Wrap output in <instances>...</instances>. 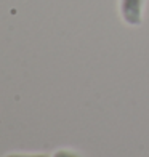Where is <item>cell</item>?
I'll use <instances>...</instances> for the list:
<instances>
[{
	"mask_svg": "<svg viewBox=\"0 0 149 157\" xmlns=\"http://www.w3.org/2000/svg\"><path fill=\"white\" fill-rule=\"evenodd\" d=\"M141 8H143V0H122L120 10L125 23L130 26L141 24Z\"/></svg>",
	"mask_w": 149,
	"mask_h": 157,
	"instance_id": "cell-1",
	"label": "cell"
},
{
	"mask_svg": "<svg viewBox=\"0 0 149 157\" xmlns=\"http://www.w3.org/2000/svg\"><path fill=\"white\" fill-rule=\"evenodd\" d=\"M53 157H79V155H75L74 152H69V151H58Z\"/></svg>",
	"mask_w": 149,
	"mask_h": 157,
	"instance_id": "cell-2",
	"label": "cell"
},
{
	"mask_svg": "<svg viewBox=\"0 0 149 157\" xmlns=\"http://www.w3.org/2000/svg\"><path fill=\"white\" fill-rule=\"evenodd\" d=\"M8 157H48L45 154H35V155H23V154H11Z\"/></svg>",
	"mask_w": 149,
	"mask_h": 157,
	"instance_id": "cell-3",
	"label": "cell"
}]
</instances>
